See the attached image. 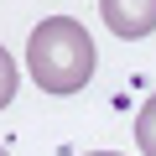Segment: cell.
<instances>
[{
  "mask_svg": "<svg viewBox=\"0 0 156 156\" xmlns=\"http://www.w3.org/2000/svg\"><path fill=\"white\" fill-rule=\"evenodd\" d=\"M94 62H99L94 37L73 16H47L26 42V68L42 94H78L94 78Z\"/></svg>",
  "mask_w": 156,
  "mask_h": 156,
  "instance_id": "6da1fadb",
  "label": "cell"
},
{
  "mask_svg": "<svg viewBox=\"0 0 156 156\" xmlns=\"http://www.w3.org/2000/svg\"><path fill=\"white\" fill-rule=\"evenodd\" d=\"M99 16L115 37L135 42V37L156 31V0H99Z\"/></svg>",
  "mask_w": 156,
  "mask_h": 156,
  "instance_id": "7a4b0ae2",
  "label": "cell"
},
{
  "mask_svg": "<svg viewBox=\"0 0 156 156\" xmlns=\"http://www.w3.org/2000/svg\"><path fill=\"white\" fill-rule=\"evenodd\" d=\"M135 146H140V156H156V94L135 115Z\"/></svg>",
  "mask_w": 156,
  "mask_h": 156,
  "instance_id": "3957f363",
  "label": "cell"
},
{
  "mask_svg": "<svg viewBox=\"0 0 156 156\" xmlns=\"http://www.w3.org/2000/svg\"><path fill=\"white\" fill-rule=\"evenodd\" d=\"M16 83H21V68H16V57H11L5 47H0V109L16 99Z\"/></svg>",
  "mask_w": 156,
  "mask_h": 156,
  "instance_id": "277c9868",
  "label": "cell"
},
{
  "mask_svg": "<svg viewBox=\"0 0 156 156\" xmlns=\"http://www.w3.org/2000/svg\"><path fill=\"white\" fill-rule=\"evenodd\" d=\"M89 156H120V151H89Z\"/></svg>",
  "mask_w": 156,
  "mask_h": 156,
  "instance_id": "5b68a950",
  "label": "cell"
},
{
  "mask_svg": "<svg viewBox=\"0 0 156 156\" xmlns=\"http://www.w3.org/2000/svg\"><path fill=\"white\" fill-rule=\"evenodd\" d=\"M0 156H11V151H5V146H0Z\"/></svg>",
  "mask_w": 156,
  "mask_h": 156,
  "instance_id": "8992f818",
  "label": "cell"
}]
</instances>
